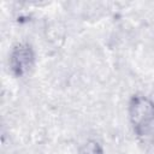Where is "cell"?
<instances>
[{
    "mask_svg": "<svg viewBox=\"0 0 154 154\" xmlns=\"http://www.w3.org/2000/svg\"><path fill=\"white\" fill-rule=\"evenodd\" d=\"M128 117L137 136L147 135L154 126V100L144 94H134L128 103Z\"/></svg>",
    "mask_w": 154,
    "mask_h": 154,
    "instance_id": "6da1fadb",
    "label": "cell"
},
{
    "mask_svg": "<svg viewBox=\"0 0 154 154\" xmlns=\"http://www.w3.org/2000/svg\"><path fill=\"white\" fill-rule=\"evenodd\" d=\"M35 51L28 42L16 43L8 55V67L14 77L26 76L35 65Z\"/></svg>",
    "mask_w": 154,
    "mask_h": 154,
    "instance_id": "7a4b0ae2",
    "label": "cell"
},
{
    "mask_svg": "<svg viewBox=\"0 0 154 154\" xmlns=\"http://www.w3.org/2000/svg\"><path fill=\"white\" fill-rule=\"evenodd\" d=\"M79 154H105L102 146L95 141V140H89L87 141L79 149Z\"/></svg>",
    "mask_w": 154,
    "mask_h": 154,
    "instance_id": "3957f363",
    "label": "cell"
}]
</instances>
